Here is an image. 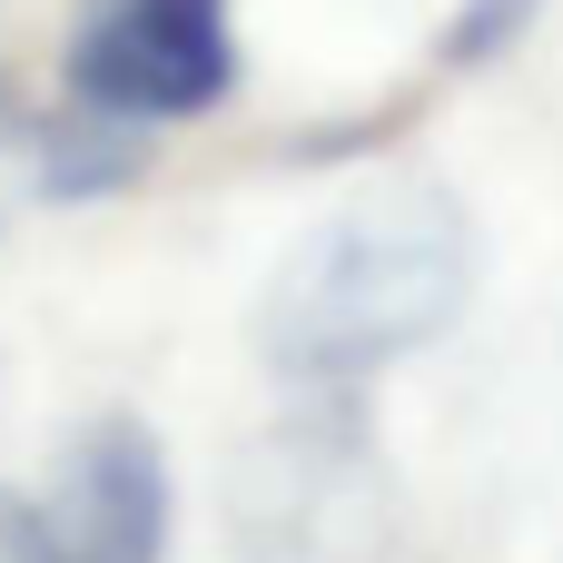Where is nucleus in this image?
<instances>
[{
	"instance_id": "nucleus-3",
	"label": "nucleus",
	"mask_w": 563,
	"mask_h": 563,
	"mask_svg": "<svg viewBox=\"0 0 563 563\" xmlns=\"http://www.w3.org/2000/svg\"><path fill=\"white\" fill-rule=\"evenodd\" d=\"M238 79L228 0H89L69 30V99L99 119H198Z\"/></svg>"
},
{
	"instance_id": "nucleus-5",
	"label": "nucleus",
	"mask_w": 563,
	"mask_h": 563,
	"mask_svg": "<svg viewBox=\"0 0 563 563\" xmlns=\"http://www.w3.org/2000/svg\"><path fill=\"white\" fill-rule=\"evenodd\" d=\"M0 563H40V505L0 495Z\"/></svg>"
},
{
	"instance_id": "nucleus-2",
	"label": "nucleus",
	"mask_w": 563,
	"mask_h": 563,
	"mask_svg": "<svg viewBox=\"0 0 563 563\" xmlns=\"http://www.w3.org/2000/svg\"><path fill=\"white\" fill-rule=\"evenodd\" d=\"M228 525L238 563H366L386 544V465L346 426V406L287 416L267 445H247Z\"/></svg>"
},
{
	"instance_id": "nucleus-1",
	"label": "nucleus",
	"mask_w": 563,
	"mask_h": 563,
	"mask_svg": "<svg viewBox=\"0 0 563 563\" xmlns=\"http://www.w3.org/2000/svg\"><path fill=\"white\" fill-rule=\"evenodd\" d=\"M475 287V228L445 188H376L346 218H327L307 247H287L257 336L267 366L297 396H356L376 366L445 336V317Z\"/></svg>"
},
{
	"instance_id": "nucleus-4",
	"label": "nucleus",
	"mask_w": 563,
	"mask_h": 563,
	"mask_svg": "<svg viewBox=\"0 0 563 563\" xmlns=\"http://www.w3.org/2000/svg\"><path fill=\"white\" fill-rule=\"evenodd\" d=\"M168 554V455L139 416H99L40 505V563H158Z\"/></svg>"
}]
</instances>
